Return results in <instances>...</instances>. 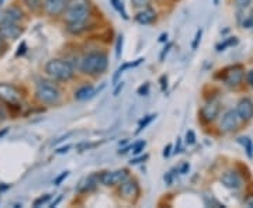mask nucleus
<instances>
[{"instance_id": "12", "label": "nucleus", "mask_w": 253, "mask_h": 208, "mask_svg": "<svg viewBox=\"0 0 253 208\" xmlns=\"http://www.w3.org/2000/svg\"><path fill=\"white\" fill-rule=\"evenodd\" d=\"M23 34V28L17 23H1L0 24V36L4 40H17Z\"/></svg>"}, {"instance_id": "14", "label": "nucleus", "mask_w": 253, "mask_h": 208, "mask_svg": "<svg viewBox=\"0 0 253 208\" xmlns=\"http://www.w3.org/2000/svg\"><path fill=\"white\" fill-rule=\"evenodd\" d=\"M221 183L228 187V189H232V190H238L242 187V177L238 174L235 170H228V172L222 173L221 176Z\"/></svg>"}, {"instance_id": "9", "label": "nucleus", "mask_w": 253, "mask_h": 208, "mask_svg": "<svg viewBox=\"0 0 253 208\" xmlns=\"http://www.w3.org/2000/svg\"><path fill=\"white\" fill-rule=\"evenodd\" d=\"M69 0H44L42 7L49 17H58L63 14Z\"/></svg>"}, {"instance_id": "46", "label": "nucleus", "mask_w": 253, "mask_h": 208, "mask_svg": "<svg viewBox=\"0 0 253 208\" xmlns=\"http://www.w3.org/2000/svg\"><path fill=\"white\" fill-rule=\"evenodd\" d=\"M189 170H190V165H189V163H184V165L181 166L180 173H181V174H186V173L189 172Z\"/></svg>"}, {"instance_id": "29", "label": "nucleus", "mask_w": 253, "mask_h": 208, "mask_svg": "<svg viewBox=\"0 0 253 208\" xmlns=\"http://www.w3.org/2000/svg\"><path fill=\"white\" fill-rule=\"evenodd\" d=\"M51 197H52L51 194H45L44 197H40V199H37L36 201H34V204H33V206H34V207H40V206H42V204H46V203L51 200Z\"/></svg>"}, {"instance_id": "22", "label": "nucleus", "mask_w": 253, "mask_h": 208, "mask_svg": "<svg viewBox=\"0 0 253 208\" xmlns=\"http://www.w3.org/2000/svg\"><path fill=\"white\" fill-rule=\"evenodd\" d=\"M155 118H156V114H151V116H146L144 120H141V121H139V125H138V129H136V134H139L142 129H145V128L148 127V125L154 121Z\"/></svg>"}, {"instance_id": "52", "label": "nucleus", "mask_w": 253, "mask_h": 208, "mask_svg": "<svg viewBox=\"0 0 253 208\" xmlns=\"http://www.w3.org/2000/svg\"><path fill=\"white\" fill-rule=\"evenodd\" d=\"M7 132H9V128H4V129H1V131H0V138H3V136L6 135Z\"/></svg>"}, {"instance_id": "30", "label": "nucleus", "mask_w": 253, "mask_h": 208, "mask_svg": "<svg viewBox=\"0 0 253 208\" xmlns=\"http://www.w3.org/2000/svg\"><path fill=\"white\" fill-rule=\"evenodd\" d=\"M186 142L189 145H194L196 144V132L193 129H189L186 132Z\"/></svg>"}, {"instance_id": "20", "label": "nucleus", "mask_w": 253, "mask_h": 208, "mask_svg": "<svg viewBox=\"0 0 253 208\" xmlns=\"http://www.w3.org/2000/svg\"><path fill=\"white\" fill-rule=\"evenodd\" d=\"M238 142H239V144H242V146L245 148V151H246V155H248L249 158H253L252 139H251L249 136H241V138H238Z\"/></svg>"}, {"instance_id": "51", "label": "nucleus", "mask_w": 253, "mask_h": 208, "mask_svg": "<svg viewBox=\"0 0 253 208\" xmlns=\"http://www.w3.org/2000/svg\"><path fill=\"white\" fill-rule=\"evenodd\" d=\"M159 42H168V34L163 33L162 36L159 37Z\"/></svg>"}, {"instance_id": "34", "label": "nucleus", "mask_w": 253, "mask_h": 208, "mask_svg": "<svg viewBox=\"0 0 253 208\" xmlns=\"http://www.w3.org/2000/svg\"><path fill=\"white\" fill-rule=\"evenodd\" d=\"M149 93V83H144L142 86L138 87V94L139 96H146Z\"/></svg>"}, {"instance_id": "10", "label": "nucleus", "mask_w": 253, "mask_h": 208, "mask_svg": "<svg viewBox=\"0 0 253 208\" xmlns=\"http://www.w3.org/2000/svg\"><path fill=\"white\" fill-rule=\"evenodd\" d=\"M238 124H239V117H238L235 110H228L219 123V129H221V132L228 134V132L235 131L238 128Z\"/></svg>"}, {"instance_id": "16", "label": "nucleus", "mask_w": 253, "mask_h": 208, "mask_svg": "<svg viewBox=\"0 0 253 208\" xmlns=\"http://www.w3.org/2000/svg\"><path fill=\"white\" fill-rule=\"evenodd\" d=\"M97 184H99V174H90V176H87L83 180L79 181V184L76 187V191L82 193V194L90 193V191H93L97 187Z\"/></svg>"}, {"instance_id": "54", "label": "nucleus", "mask_w": 253, "mask_h": 208, "mask_svg": "<svg viewBox=\"0 0 253 208\" xmlns=\"http://www.w3.org/2000/svg\"><path fill=\"white\" fill-rule=\"evenodd\" d=\"M251 18H252V20H253V10H252V13H251Z\"/></svg>"}, {"instance_id": "35", "label": "nucleus", "mask_w": 253, "mask_h": 208, "mask_svg": "<svg viewBox=\"0 0 253 208\" xmlns=\"http://www.w3.org/2000/svg\"><path fill=\"white\" fill-rule=\"evenodd\" d=\"M7 51V41L0 36V56Z\"/></svg>"}, {"instance_id": "37", "label": "nucleus", "mask_w": 253, "mask_h": 208, "mask_svg": "<svg viewBox=\"0 0 253 208\" xmlns=\"http://www.w3.org/2000/svg\"><path fill=\"white\" fill-rule=\"evenodd\" d=\"M26 51H27V44L23 41V42L18 45V51L16 52V56H21V55H24L26 54Z\"/></svg>"}, {"instance_id": "19", "label": "nucleus", "mask_w": 253, "mask_h": 208, "mask_svg": "<svg viewBox=\"0 0 253 208\" xmlns=\"http://www.w3.org/2000/svg\"><path fill=\"white\" fill-rule=\"evenodd\" d=\"M90 21L87 23H83V24H66V31L69 34H73V36H78V34H82L84 31H87L90 28Z\"/></svg>"}, {"instance_id": "45", "label": "nucleus", "mask_w": 253, "mask_h": 208, "mask_svg": "<svg viewBox=\"0 0 253 208\" xmlns=\"http://www.w3.org/2000/svg\"><path fill=\"white\" fill-rule=\"evenodd\" d=\"M69 149H71V145H66V146H63V148H59V149L56 151V154H58V155L66 154V152H68Z\"/></svg>"}, {"instance_id": "8", "label": "nucleus", "mask_w": 253, "mask_h": 208, "mask_svg": "<svg viewBox=\"0 0 253 208\" xmlns=\"http://www.w3.org/2000/svg\"><path fill=\"white\" fill-rule=\"evenodd\" d=\"M225 78H224V83L228 87H238L242 84L245 78V71L242 65H236L229 69H225Z\"/></svg>"}, {"instance_id": "53", "label": "nucleus", "mask_w": 253, "mask_h": 208, "mask_svg": "<svg viewBox=\"0 0 253 208\" xmlns=\"http://www.w3.org/2000/svg\"><path fill=\"white\" fill-rule=\"evenodd\" d=\"M10 189V184H3V186H0V191H6Z\"/></svg>"}, {"instance_id": "31", "label": "nucleus", "mask_w": 253, "mask_h": 208, "mask_svg": "<svg viewBox=\"0 0 253 208\" xmlns=\"http://www.w3.org/2000/svg\"><path fill=\"white\" fill-rule=\"evenodd\" d=\"M172 46H173L172 42H168V45L163 48L162 52H161V55H159V62H163V61H165L166 55L169 54V51H170V48H172Z\"/></svg>"}, {"instance_id": "13", "label": "nucleus", "mask_w": 253, "mask_h": 208, "mask_svg": "<svg viewBox=\"0 0 253 208\" xmlns=\"http://www.w3.org/2000/svg\"><path fill=\"white\" fill-rule=\"evenodd\" d=\"M24 13L23 10L17 6H10L6 10L0 11V24L1 23H18L20 20H23Z\"/></svg>"}, {"instance_id": "47", "label": "nucleus", "mask_w": 253, "mask_h": 208, "mask_svg": "<svg viewBox=\"0 0 253 208\" xmlns=\"http://www.w3.org/2000/svg\"><path fill=\"white\" fill-rule=\"evenodd\" d=\"M244 27H246V28L253 27V20H252V18H248V20H245Z\"/></svg>"}, {"instance_id": "25", "label": "nucleus", "mask_w": 253, "mask_h": 208, "mask_svg": "<svg viewBox=\"0 0 253 208\" xmlns=\"http://www.w3.org/2000/svg\"><path fill=\"white\" fill-rule=\"evenodd\" d=\"M204 203H206V206L207 207H217V208H224L225 206L224 204H221L219 201H217L215 199H208V196H204Z\"/></svg>"}, {"instance_id": "3", "label": "nucleus", "mask_w": 253, "mask_h": 208, "mask_svg": "<svg viewBox=\"0 0 253 208\" xmlns=\"http://www.w3.org/2000/svg\"><path fill=\"white\" fill-rule=\"evenodd\" d=\"M45 73L52 81L69 82L75 76V68L68 61L51 59L45 65Z\"/></svg>"}, {"instance_id": "7", "label": "nucleus", "mask_w": 253, "mask_h": 208, "mask_svg": "<svg viewBox=\"0 0 253 208\" xmlns=\"http://www.w3.org/2000/svg\"><path fill=\"white\" fill-rule=\"evenodd\" d=\"M129 177L128 170L126 169H121V170H116V172H103L99 174V181L103 186L107 187H114L118 186L120 183H123Z\"/></svg>"}, {"instance_id": "36", "label": "nucleus", "mask_w": 253, "mask_h": 208, "mask_svg": "<svg viewBox=\"0 0 253 208\" xmlns=\"http://www.w3.org/2000/svg\"><path fill=\"white\" fill-rule=\"evenodd\" d=\"M148 158H149L148 155H141V156H138V158H135V159H132L129 163H131V165H139V163L148 161Z\"/></svg>"}, {"instance_id": "40", "label": "nucleus", "mask_w": 253, "mask_h": 208, "mask_svg": "<svg viewBox=\"0 0 253 208\" xmlns=\"http://www.w3.org/2000/svg\"><path fill=\"white\" fill-rule=\"evenodd\" d=\"M123 89H124V83H123V82H120V83L116 84V89H114V91H113V94H114V96H118V94H120V91L123 90Z\"/></svg>"}, {"instance_id": "18", "label": "nucleus", "mask_w": 253, "mask_h": 208, "mask_svg": "<svg viewBox=\"0 0 253 208\" xmlns=\"http://www.w3.org/2000/svg\"><path fill=\"white\" fill-rule=\"evenodd\" d=\"M97 93V90L91 86V84H86V86H82L81 89L75 91V99L76 100H89L91 97H94V94Z\"/></svg>"}, {"instance_id": "50", "label": "nucleus", "mask_w": 253, "mask_h": 208, "mask_svg": "<svg viewBox=\"0 0 253 208\" xmlns=\"http://www.w3.org/2000/svg\"><path fill=\"white\" fill-rule=\"evenodd\" d=\"M131 148H132V145H128V146H126V148H124V149H120V151H118V155L128 154V151H129Z\"/></svg>"}, {"instance_id": "15", "label": "nucleus", "mask_w": 253, "mask_h": 208, "mask_svg": "<svg viewBox=\"0 0 253 208\" xmlns=\"http://www.w3.org/2000/svg\"><path fill=\"white\" fill-rule=\"evenodd\" d=\"M235 111H236V114H238V117L241 118V120H244V121H249V120H252L253 101L249 99V97H245V99H242L239 103H238Z\"/></svg>"}, {"instance_id": "43", "label": "nucleus", "mask_w": 253, "mask_h": 208, "mask_svg": "<svg viewBox=\"0 0 253 208\" xmlns=\"http://www.w3.org/2000/svg\"><path fill=\"white\" fill-rule=\"evenodd\" d=\"M246 82L249 83V86H251V87H253V69L246 73Z\"/></svg>"}, {"instance_id": "48", "label": "nucleus", "mask_w": 253, "mask_h": 208, "mask_svg": "<svg viewBox=\"0 0 253 208\" xmlns=\"http://www.w3.org/2000/svg\"><path fill=\"white\" fill-rule=\"evenodd\" d=\"M4 120H6V111L0 106V123H3Z\"/></svg>"}, {"instance_id": "42", "label": "nucleus", "mask_w": 253, "mask_h": 208, "mask_svg": "<svg viewBox=\"0 0 253 208\" xmlns=\"http://www.w3.org/2000/svg\"><path fill=\"white\" fill-rule=\"evenodd\" d=\"M161 87H162V91L166 90V87H168V76L166 75H163L161 78Z\"/></svg>"}, {"instance_id": "27", "label": "nucleus", "mask_w": 253, "mask_h": 208, "mask_svg": "<svg viewBox=\"0 0 253 208\" xmlns=\"http://www.w3.org/2000/svg\"><path fill=\"white\" fill-rule=\"evenodd\" d=\"M201 37H203V30L200 28V30H197L196 37H194V40H193V42H191V49H197V48H199L200 42H201Z\"/></svg>"}, {"instance_id": "24", "label": "nucleus", "mask_w": 253, "mask_h": 208, "mask_svg": "<svg viewBox=\"0 0 253 208\" xmlns=\"http://www.w3.org/2000/svg\"><path fill=\"white\" fill-rule=\"evenodd\" d=\"M111 4H113V7L120 11L121 13V16L128 20V16H126V7H124V4H123V1L121 0H111Z\"/></svg>"}, {"instance_id": "2", "label": "nucleus", "mask_w": 253, "mask_h": 208, "mask_svg": "<svg viewBox=\"0 0 253 208\" xmlns=\"http://www.w3.org/2000/svg\"><path fill=\"white\" fill-rule=\"evenodd\" d=\"M109 66V56L106 52L101 51H93L89 52L87 55H84L82 58L79 69L83 75L87 76H99L106 72Z\"/></svg>"}, {"instance_id": "39", "label": "nucleus", "mask_w": 253, "mask_h": 208, "mask_svg": "<svg viewBox=\"0 0 253 208\" xmlns=\"http://www.w3.org/2000/svg\"><path fill=\"white\" fill-rule=\"evenodd\" d=\"M172 149L173 146L170 144L168 145V146H165V149H163V156H165V158H169V156L172 155Z\"/></svg>"}, {"instance_id": "28", "label": "nucleus", "mask_w": 253, "mask_h": 208, "mask_svg": "<svg viewBox=\"0 0 253 208\" xmlns=\"http://www.w3.org/2000/svg\"><path fill=\"white\" fill-rule=\"evenodd\" d=\"M123 42H124V38H123V36H120L117 38V44H116V56H117V59H120L121 54H123Z\"/></svg>"}, {"instance_id": "32", "label": "nucleus", "mask_w": 253, "mask_h": 208, "mask_svg": "<svg viewBox=\"0 0 253 208\" xmlns=\"http://www.w3.org/2000/svg\"><path fill=\"white\" fill-rule=\"evenodd\" d=\"M135 7H148L151 4V0H131Z\"/></svg>"}, {"instance_id": "11", "label": "nucleus", "mask_w": 253, "mask_h": 208, "mask_svg": "<svg viewBox=\"0 0 253 208\" xmlns=\"http://www.w3.org/2000/svg\"><path fill=\"white\" fill-rule=\"evenodd\" d=\"M219 110H221L219 101H217V100L208 101L207 104H206V106L201 109V111H200L203 121H204V123H211V121H214V120L218 117V114H219Z\"/></svg>"}, {"instance_id": "41", "label": "nucleus", "mask_w": 253, "mask_h": 208, "mask_svg": "<svg viewBox=\"0 0 253 208\" xmlns=\"http://www.w3.org/2000/svg\"><path fill=\"white\" fill-rule=\"evenodd\" d=\"M244 204L245 206H248V207L253 208V194H249V196L244 200Z\"/></svg>"}, {"instance_id": "33", "label": "nucleus", "mask_w": 253, "mask_h": 208, "mask_svg": "<svg viewBox=\"0 0 253 208\" xmlns=\"http://www.w3.org/2000/svg\"><path fill=\"white\" fill-rule=\"evenodd\" d=\"M68 176H69V172H68V170H66V172L61 173V174H59V176H58V177H56V179L54 180L55 186H61V184H62V181L65 180Z\"/></svg>"}, {"instance_id": "6", "label": "nucleus", "mask_w": 253, "mask_h": 208, "mask_svg": "<svg viewBox=\"0 0 253 208\" xmlns=\"http://www.w3.org/2000/svg\"><path fill=\"white\" fill-rule=\"evenodd\" d=\"M118 194L121 199L126 200V201H132L134 199H136L141 193V189H139V184L135 179H126L123 183L118 184Z\"/></svg>"}, {"instance_id": "44", "label": "nucleus", "mask_w": 253, "mask_h": 208, "mask_svg": "<svg viewBox=\"0 0 253 208\" xmlns=\"http://www.w3.org/2000/svg\"><path fill=\"white\" fill-rule=\"evenodd\" d=\"M174 154H180L181 152V139L180 138H177V142H176V148H174V151H173Z\"/></svg>"}, {"instance_id": "23", "label": "nucleus", "mask_w": 253, "mask_h": 208, "mask_svg": "<svg viewBox=\"0 0 253 208\" xmlns=\"http://www.w3.org/2000/svg\"><path fill=\"white\" fill-rule=\"evenodd\" d=\"M23 1L31 11H38L42 7V0H23Z\"/></svg>"}, {"instance_id": "55", "label": "nucleus", "mask_w": 253, "mask_h": 208, "mask_svg": "<svg viewBox=\"0 0 253 208\" xmlns=\"http://www.w3.org/2000/svg\"><path fill=\"white\" fill-rule=\"evenodd\" d=\"M214 3H215V4H218V0H214Z\"/></svg>"}, {"instance_id": "1", "label": "nucleus", "mask_w": 253, "mask_h": 208, "mask_svg": "<svg viewBox=\"0 0 253 208\" xmlns=\"http://www.w3.org/2000/svg\"><path fill=\"white\" fill-rule=\"evenodd\" d=\"M90 0H69L63 11V20L66 24H83L90 21Z\"/></svg>"}, {"instance_id": "38", "label": "nucleus", "mask_w": 253, "mask_h": 208, "mask_svg": "<svg viewBox=\"0 0 253 208\" xmlns=\"http://www.w3.org/2000/svg\"><path fill=\"white\" fill-rule=\"evenodd\" d=\"M163 180L166 183V186H172L173 183V173L172 172H168L165 176H163Z\"/></svg>"}, {"instance_id": "49", "label": "nucleus", "mask_w": 253, "mask_h": 208, "mask_svg": "<svg viewBox=\"0 0 253 208\" xmlns=\"http://www.w3.org/2000/svg\"><path fill=\"white\" fill-rule=\"evenodd\" d=\"M62 196H59V197H58V199L55 200L54 203H51V204H49V207L51 208H54V207H56V206H58V204H59V203H61V201H62Z\"/></svg>"}, {"instance_id": "5", "label": "nucleus", "mask_w": 253, "mask_h": 208, "mask_svg": "<svg viewBox=\"0 0 253 208\" xmlns=\"http://www.w3.org/2000/svg\"><path fill=\"white\" fill-rule=\"evenodd\" d=\"M0 101L10 107L20 106L23 101V93L11 83H0Z\"/></svg>"}, {"instance_id": "17", "label": "nucleus", "mask_w": 253, "mask_h": 208, "mask_svg": "<svg viewBox=\"0 0 253 208\" xmlns=\"http://www.w3.org/2000/svg\"><path fill=\"white\" fill-rule=\"evenodd\" d=\"M156 20V13L152 9H144L135 16V21L141 26H149Z\"/></svg>"}, {"instance_id": "26", "label": "nucleus", "mask_w": 253, "mask_h": 208, "mask_svg": "<svg viewBox=\"0 0 253 208\" xmlns=\"http://www.w3.org/2000/svg\"><path fill=\"white\" fill-rule=\"evenodd\" d=\"M146 146V142L145 141H138L136 144L132 145V152H134V155H139L142 154V151H144V148Z\"/></svg>"}, {"instance_id": "21", "label": "nucleus", "mask_w": 253, "mask_h": 208, "mask_svg": "<svg viewBox=\"0 0 253 208\" xmlns=\"http://www.w3.org/2000/svg\"><path fill=\"white\" fill-rule=\"evenodd\" d=\"M238 44V38L236 37H231V38H226L224 42H221V44H218L217 45V51L218 52H221V51H225L226 48H229V46H234Z\"/></svg>"}, {"instance_id": "4", "label": "nucleus", "mask_w": 253, "mask_h": 208, "mask_svg": "<svg viewBox=\"0 0 253 208\" xmlns=\"http://www.w3.org/2000/svg\"><path fill=\"white\" fill-rule=\"evenodd\" d=\"M36 99L42 104L54 106V104H58L61 100V90L54 82L41 79L37 83Z\"/></svg>"}]
</instances>
